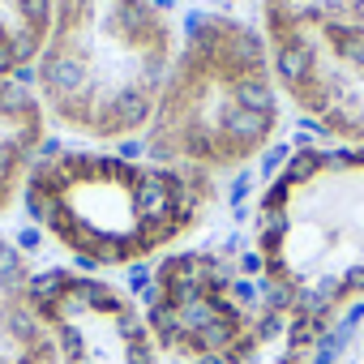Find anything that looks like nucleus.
I'll list each match as a JSON object with an SVG mask.
<instances>
[{
  "mask_svg": "<svg viewBox=\"0 0 364 364\" xmlns=\"http://www.w3.org/2000/svg\"><path fill=\"white\" fill-rule=\"evenodd\" d=\"M35 309L60 364H309L313 334L232 249H171L124 287L43 270Z\"/></svg>",
  "mask_w": 364,
  "mask_h": 364,
  "instance_id": "f257e3e1",
  "label": "nucleus"
},
{
  "mask_svg": "<svg viewBox=\"0 0 364 364\" xmlns=\"http://www.w3.org/2000/svg\"><path fill=\"white\" fill-rule=\"evenodd\" d=\"M253 274L317 338L364 300V146H300L249 219Z\"/></svg>",
  "mask_w": 364,
  "mask_h": 364,
  "instance_id": "f03ea898",
  "label": "nucleus"
},
{
  "mask_svg": "<svg viewBox=\"0 0 364 364\" xmlns=\"http://www.w3.org/2000/svg\"><path fill=\"white\" fill-rule=\"evenodd\" d=\"M219 202V180L189 167L95 150H48L26 176L35 223L77 262L112 270L171 253Z\"/></svg>",
  "mask_w": 364,
  "mask_h": 364,
  "instance_id": "7ed1b4c3",
  "label": "nucleus"
},
{
  "mask_svg": "<svg viewBox=\"0 0 364 364\" xmlns=\"http://www.w3.org/2000/svg\"><path fill=\"white\" fill-rule=\"evenodd\" d=\"M279 124L283 90L266 35L232 14H193L141 129L150 159L206 176L236 171Z\"/></svg>",
  "mask_w": 364,
  "mask_h": 364,
  "instance_id": "20e7f679",
  "label": "nucleus"
},
{
  "mask_svg": "<svg viewBox=\"0 0 364 364\" xmlns=\"http://www.w3.org/2000/svg\"><path fill=\"white\" fill-rule=\"evenodd\" d=\"M176 48L180 0H52L35 60L39 103L77 137H133L150 120Z\"/></svg>",
  "mask_w": 364,
  "mask_h": 364,
  "instance_id": "39448f33",
  "label": "nucleus"
},
{
  "mask_svg": "<svg viewBox=\"0 0 364 364\" xmlns=\"http://www.w3.org/2000/svg\"><path fill=\"white\" fill-rule=\"evenodd\" d=\"M262 35L283 99L364 146V0H262Z\"/></svg>",
  "mask_w": 364,
  "mask_h": 364,
  "instance_id": "423d86ee",
  "label": "nucleus"
},
{
  "mask_svg": "<svg viewBox=\"0 0 364 364\" xmlns=\"http://www.w3.org/2000/svg\"><path fill=\"white\" fill-rule=\"evenodd\" d=\"M355 364H364V343H360V351H355Z\"/></svg>",
  "mask_w": 364,
  "mask_h": 364,
  "instance_id": "0eeeda50",
  "label": "nucleus"
}]
</instances>
